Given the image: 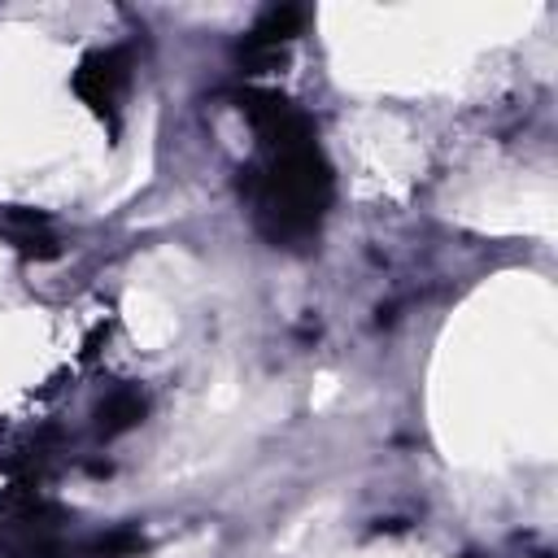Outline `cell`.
<instances>
[{"label": "cell", "instance_id": "1", "mask_svg": "<svg viewBox=\"0 0 558 558\" xmlns=\"http://www.w3.org/2000/svg\"><path fill=\"white\" fill-rule=\"evenodd\" d=\"M240 196L253 201L257 231L270 244H301L318 231L331 205V166L318 144L266 148L262 166L240 170Z\"/></svg>", "mask_w": 558, "mask_h": 558}, {"label": "cell", "instance_id": "2", "mask_svg": "<svg viewBox=\"0 0 558 558\" xmlns=\"http://www.w3.org/2000/svg\"><path fill=\"white\" fill-rule=\"evenodd\" d=\"M131 83V57L126 48H96L78 61L74 70V92L92 105V113L113 122V105L122 96V87Z\"/></svg>", "mask_w": 558, "mask_h": 558}, {"label": "cell", "instance_id": "3", "mask_svg": "<svg viewBox=\"0 0 558 558\" xmlns=\"http://www.w3.org/2000/svg\"><path fill=\"white\" fill-rule=\"evenodd\" d=\"M301 26H305L301 4H270V9H262V17L253 22V31L244 39H253L262 48H283L292 35H301Z\"/></svg>", "mask_w": 558, "mask_h": 558}, {"label": "cell", "instance_id": "4", "mask_svg": "<svg viewBox=\"0 0 558 558\" xmlns=\"http://www.w3.org/2000/svg\"><path fill=\"white\" fill-rule=\"evenodd\" d=\"M144 418V397L135 392V388H118V392H109L105 401H100V410H96V427H100V436H122L126 427H135Z\"/></svg>", "mask_w": 558, "mask_h": 558}, {"label": "cell", "instance_id": "5", "mask_svg": "<svg viewBox=\"0 0 558 558\" xmlns=\"http://www.w3.org/2000/svg\"><path fill=\"white\" fill-rule=\"evenodd\" d=\"M140 549H144V536H140V532H131V527H122V532L100 536L87 554H92V558H131V554H140Z\"/></svg>", "mask_w": 558, "mask_h": 558}]
</instances>
